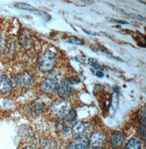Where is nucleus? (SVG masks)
Instances as JSON below:
<instances>
[{
  "instance_id": "obj_22",
  "label": "nucleus",
  "mask_w": 146,
  "mask_h": 149,
  "mask_svg": "<svg viewBox=\"0 0 146 149\" xmlns=\"http://www.w3.org/2000/svg\"><path fill=\"white\" fill-rule=\"evenodd\" d=\"M22 149H35V148H32V147H30V146H27V147H25V148H23Z\"/></svg>"
},
{
  "instance_id": "obj_12",
  "label": "nucleus",
  "mask_w": 146,
  "mask_h": 149,
  "mask_svg": "<svg viewBox=\"0 0 146 149\" xmlns=\"http://www.w3.org/2000/svg\"><path fill=\"white\" fill-rule=\"evenodd\" d=\"M124 149H141V145L137 140L132 139L125 145Z\"/></svg>"
},
{
  "instance_id": "obj_1",
  "label": "nucleus",
  "mask_w": 146,
  "mask_h": 149,
  "mask_svg": "<svg viewBox=\"0 0 146 149\" xmlns=\"http://www.w3.org/2000/svg\"><path fill=\"white\" fill-rule=\"evenodd\" d=\"M57 57L55 53L47 50L40 55L38 60V66L41 72L48 73L53 70L57 64Z\"/></svg>"
},
{
  "instance_id": "obj_6",
  "label": "nucleus",
  "mask_w": 146,
  "mask_h": 149,
  "mask_svg": "<svg viewBox=\"0 0 146 149\" xmlns=\"http://www.w3.org/2000/svg\"><path fill=\"white\" fill-rule=\"evenodd\" d=\"M106 136L101 132H95L90 135L89 145L93 148H100L105 141Z\"/></svg>"
},
{
  "instance_id": "obj_21",
  "label": "nucleus",
  "mask_w": 146,
  "mask_h": 149,
  "mask_svg": "<svg viewBox=\"0 0 146 149\" xmlns=\"http://www.w3.org/2000/svg\"><path fill=\"white\" fill-rule=\"evenodd\" d=\"M96 75L97 77H98V78H102L103 77V73H102V72L100 71V70H98L96 72Z\"/></svg>"
},
{
  "instance_id": "obj_19",
  "label": "nucleus",
  "mask_w": 146,
  "mask_h": 149,
  "mask_svg": "<svg viewBox=\"0 0 146 149\" xmlns=\"http://www.w3.org/2000/svg\"><path fill=\"white\" fill-rule=\"evenodd\" d=\"M7 43L5 42V40L0 37V56L5 53V50L6 49Z\"/></svg>"
},
{
  "instance_id": "obj_2",
  "label": "nucleus",
  "mask_w": 146,
  "mask_h": 149,
  "mask_svg": "<svg viewBox=\"0 0 146 149\" xmlns=\"http://www.w3.org/2000/svg\"><path fill=\"white\" fill-rule=\"evenodd\" d=\"M72 109L70 103L65 98H59L54 102L52 110L59 118H65Z\"/></svg>"
},
{
  "instance_id": "obj_4",
  "label": "nucleus",
  "mask_w": 146,
  "mask_h": 149,
  "mask_svg": "<svg viewBox=\"0 0 146 149\" xmlns=\"http://www.w3.org/2000/svg\"><path fill=\"white\" fill-rule=\"evenodd\" d=\"M13 85L16 86L28 88L31 87L34 84V78L32 75L27 72L18 75L12 80Z\"/></svg>"
},
{
  "instance_id": "obj_8",
  "label": "nucleus",
  "mask_w": 146,
  "mask_h": 149,
  "mask_svg": "<svg viewBox=\"0 0 146 149\" xmlns=\"http://www.w3.org/2000/svg\"><path fill=\"white\" fill-rule=\"evenodd\" d=\"M70 85L68 79L64 80L58 86V95L62 98H65L69 96L73 91V89Z\"/></svg>"
},
{
  "instance_id": "obj_9",
  "label": "nucleus",
  "mask_w": 146,
  "mask_h": 149,
  "mask_svg": "<svg viewBox=\"0 0 146 149\" xmlns=\"http://www.w3.org/2000/svg\"><path fill=\"white\" fill-rule=\"evenodd\" d=\"M13 88V85L12 80L5 75L0 76V92L2 93H7L10 92Z\"/></svg>"
},
{
  "instance_id": "obj_14",
  "label": "nucleus",
  "mask_w": 146,
  "mask_h": 149,
  "mask_svg": "<svg viewBox=\"0 0 146 149\" xmlns=\"http://www.w3.org/2000/svg\"><path fill=\"white\" fill-rule=\"evenodd\" d=\"M118 92L116 91L114 92L112 97L111 98V108L113 110H115L117 106H118Z\"/></svg>"
},
{
  "instance_id": "obj_7",
  "label": "nucleus",
  "mask_w": 146,
  "mask_h": 149,
  "mask_svg": "<svg viewBox=\"0 0 146 149\" xmlns=\"http://www.w3.org/2000/svg\"><path fill=\"white\" fill-rule=\"evenodd\" d=\"M19 43L25 49H30L34 43L31 33L27 30H23L19 36Z\"/></svg>"
},
{
  "instance_id": "obj_10",
  "label": "nucleus",
  "mask_w": 146,
  "mask_h": 149,
  "mask_svg": "<svg viewBox=\"0 0 146 149\" xmlns=\"http://www.w3.org/2000/svg\"><path fill=\"white\" fill-rule=\"evenodd\" d=\"M88 145V138H75L73 141L69 145L68 149H87Z\"/></svg>"
},
{
  "instance_id": "obj_5",
  "label": "nucleus",
  "mask_w": 146,
  "mask_h": 149,
  "mask_svg": "<svg viewBox=\"0 0 146 149\" xmlns=\"http://www.w3.org/2000/svg\"><path fill=\"white\" fill-rule=\"evenodd\" d=\"M59 85V80L57 77L52 76L44 79L40 85V88L42 92L49 93L57 89Z\"/></svg>"
},
{
  "instance_id": "obj_3",
  "label": "nucleus",
  "mask_w": 146,
  "mask_h": 149,
  "mask_svg": "<svg viewBox=\"0 0 146 149\" xmlns=\"http://www.w3.org/2000/svg\"><path fill=\"white\" fill-rule=\"evenodd\" d=\"M92 131L90 123L84 122L75 123L72 128V133L74 138H88Z\"/></svg>"
},
{
  "instance_id": "obj_20",
  "label": "nucleus",
  "mask_w": 146,
  "mask_h": 149,
  "mask_svg": "<svg viewBox=\"0 0 146 149\" xmlns=\"http://www.w3.org/2000/svg\"><path fill=\"white\" fill-rule=\"evenodd\" d=\"M69 83L71 85H76L80 83V78L77 76H72L69 79H68Z\"/></svg>"
},
{
  "instance_id": "obj_23",
  "label": "nucleus",
  "mask_w": 146,
  "mask_h": 149,
  "mask_svg": "<svg viewBox=\"0 0 146 149\" xmlns=\"http://www.w3.org/2000/svg\"><path fill=\"white\" fill-rule=\"evenodd\" d=\"M94 149H102L100 148H94Z\"/></svg>"
},
{
  "instance_id": "obj_17",
  "label": "nucleus",
  "mask_w": 146,
  "mask_h": 149,
  "mask_svg": "<svg viewBox=\"0 0 146 149\" xmlns=\"http://www.w3.org/2000/svg\"><path fill=\"white\" fill-rule=\"evenodd\" d=\"M89 63L90 65L93 67L94 68L97 69V70H102V67L100 66L98 61L96 59L93 58H90L89 59Z\"/></svg>"
},
{
  "instance_id": "obj_11",
  "label": "nucleus",
  "mask_w": 146,
  "mask_h": 149,
  "mask_svg": "<svg viewBox=\"0 0 146 149\" xmlns=\"http://www.w3.org/2000/svg\"><path fill=\"white\" fill-rule=\"evenodd\" d=\"M124 136L120 132H114L110 138V144L113 148H118L123 144L124 141Z\"/></svg>"
},
{
  "instance_id": "obj_15",
  "label": "nucleus",
  "mask_w": 146,
  "mask_h": 149,
  "mask_svg": "<svg viewBox=\"0 0 146 149\" xmlns=\"http://www.w3.org/2000/svg\"><path fill=\"white\" fill-rule=\"evenodd\" d=\"M146 122L143 123H140V127H139V134L141 136L142 139L143 141L146 140Z\"/></svg>"
},
{
  "instance_id": "obj_16",
  "label": "nucleus",
  "mask_w": 146,
  "mask_h": 149,
  "mask_svg": "<svg viewBox=\"0 0 146 149\" xmlns=\"http://www.w3.org/2000/svg\"><path fill=\"white\" fill-rule=\"evenodd\" d=\"M67 42L71 44H77V45H83L84 44V42L83 40H80L75 36L70 37Z\"/></svg>"
},
{
  "instance_id": "obj_13",
  "label": "nucleus",
  "mask_w": 146,
  "mask_h": 149,
  "mask_svg": "<svg viewBox=\"0 0 146 149\" xmlns=\"http://www.w3.org/2000/svg\"><path fill=\"white\" fill-rule=\"evenodd\" d=\"M15 7L19 9L27 10H30V11H35L36 8L32 6L27 4L26 3L23 2H18L15 4Z\"/></svg>"
},
{
  "instance_id": "obj_18",
  "label": "nucleus",
  "mask_w": 146,
  "mask_h": 149,
  "mask_svg": "<svg viewBox=\"0 0 146 149\" xmlns=\"http://www.w3.org/2000/svg\"><path fill=\"white\" fill-rule=\"evenodd\" d=\"M67 121L69 122H73L77 118V113L75 110L73 109H71L68 115H67Z\"/></svg>"
}]
</instances>
